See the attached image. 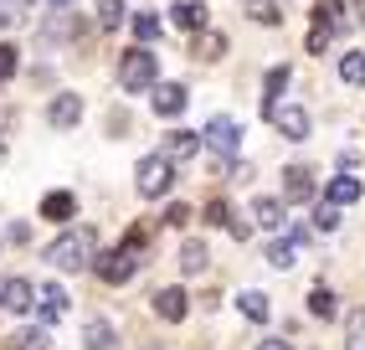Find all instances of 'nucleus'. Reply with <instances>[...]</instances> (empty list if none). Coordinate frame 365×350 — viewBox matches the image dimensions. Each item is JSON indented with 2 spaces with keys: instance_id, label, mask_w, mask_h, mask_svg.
<instances>
[{
  "instance_id": "1",
  "label": "nucleus",
  "mask_w": 365,
  "mask_h": 350,
  "mask_svg": "<svg viewBox=\"0 0 365 350\" xmlns=\"http://www.w3.org/2000/svg\"><path fill=\"white\" fill-rule=\"evenodd\" d=\"M93 258H98L93 227H72V232H62L52 247H46V263H52L57 273H83V268H93Z\"/></svg>"
},
{
  "instance_id": "2",
  "label": "nucleus",
  "mask_w": 365,
  "mask_h": 350,
  "mask_svg": "<svg viewBox=\"0 0 365 350\" xmlns=\"http://www.w3.org/2000/svg\"><path fill=\"white\" fill-rule=\"evenodd\" d=\"M160 83V62L150 46H129L124 57H118V88L124 93H150Z\"/></svg>"
},
{
  "instance_id": "3",
  "label": "nucleus",
  "mask_w": 365,
  "mask_h": 350,
  "mask_svg": "<svg viewBox=\"0 0 365 350\" xmlns=\"http://www.w3.org/2000/svg\"><path fill=\"white\" fill-rule=\"evenodd\" d=\"M170 186H175V160L170 155H144L139 170H134V191L144 196V201H160Z\"/></svg>"
},
{
  "instance_id": "4",
  "label": "nucleus",
  "mask_w": 365,
  "mask_h": 350,
  "mask_svg": "<svg viewBox=\"0 0 365 350\" xmlns=\"http://www.w3.org/2000/svg\"><path fill=\"white\" fill-rule=\"evenodd\" d=\"M134 268H139V253H134V247H124V242L93 258V273H98L103 284H113V289H118V284H129V279H134Z\"/></svg>"
},
{
  "instance_id": "5",
  "label": "nucleus",
  "mask_w": 365,
  "mask_h": 350,
  "mask_svg": "<svg viewBox=\"0 0 365 350\" xmlns=\"http://www.w3.org/2000/svg\"><path fill=\"white\" fill-rule=\"evenodd\" d=\"M201 144L206 149H216V155H237L242 149V124L237 119H227V114H216V119H206V129H201Z\"/></svg>"
},
{
  "instance_id": "6",
  "label": "nucleus",
  "mask_w": 365,
  "mask_h": 350,
  "mask_svg": "<svg viewBox=\"0 0 365 350\" xmlns=\"http://www.w3.org/2000/svg\"><path fill=\"white\" fill-rule=\"evenodd\" d=\"M273 129L283 134V139H309V114L299 109V104H283V109H273Z\"/></svg>"
},
{
  "instance_id": "7",
  "label": "nucleus",
  "mask_w": 365,
  "mask_h": 350,
  "mask_svg": "<svg viewBox=\"0 0 365 350\" xmlns=\"http://www.w3.org/2000/svg\"><path fill=\"white\" fill-rule=\"evenodd\" d=\"M78 119H83V98L78 93H57L52 104H46V124H52V129H72Z\"/></svg>"
},
{
  "instance_id": "8",
  "label": "nucleus",
  "mask_w": 365,
  "mask_h": 350,
  "mask_svg": "<svg viewBox=\"0 0 365 350\" xmlns=\"http://www.w3.org/2000/svg\"><path fill=\"white\" fill-rule=\"evenodd\" d=\"M31 299H36V289L26 279H0V309H6V314H26Z\"/></svg>"
},
{
  "instance_id": "9",
  "label": "nucleus",
  "mask_w": 365,
  "mask_h": 350,
  "mask_svg": "<svg viewBox=\"0 0 365 350\" xmlns=\"http://www.w3.org/2000/svg\"><path fill=\"white\" fill-rule=\"evenodd\" d=\"M185 104H190L185 83H160V93H155V114H160V119H180Z\"/></svg>"
},
{
  "instance_id": "10",
  "label": "nucleus",
  "mask_w": 365,
  "mask_h": 350,
  "mask_svg": "<svg viewBox=\"0 0 365 350\" xmlns=\"http://www.w3.org/2000/svg\"><path fill=\"white\" fill-rule=\"evenodd\" d=\"M155 314H160L165 324H180V319L190 314V299H185V289H160V294H155Z\"/></svg>"
},
{
  "instance_id": "11",
  "label": "nucleus",
  "mask_w": 365,
  "mask_h": 350,
  "mask_svg": "<svg viewBox=\"0 0 365 350\" xmlns=\"http://www.w3.org/2000/svg\"><path fill=\"white\" fill-rule=\"evenodd\" d=\"M283 201H314V175L304 165H288L283 170Z\"/></svg>"
},
{
  "instance_id": "12",
  "label": "nucleus",
  "mask_w": 365,
  "mask_h": 350,
  "mask_svg": "<svg viewBox=\"0 0 365 350\" xmlns=\"http://www.w3.org/2000/svg\"><path fill=\"white\" fill-rule=\"evenodd\" d=\"M72 216H78V196H72V191L41 196V221H72Z\"/></svg>"
},
{
  "instance_id": "13",
  "label": "nucleus",
  "mask_w": 365,
  "mask_h": 350,
  "mask_svg": "<svg viewBox=\"0 0 365 350\" xmlns=\"http://www.w3.org/2000/svg\"><path fill=\"white\" fill-rule=\"evenodd\" d=\"M36 299H41V319H46V324H57V319L67 314V294H62V284H41Z\"/></svg>"
},
{
  "instance_id": "14",
  "label": "nucleus",
  "mask_w": 365,
  "mask_h": 350,
  "mask_svg": "<svg viewBox=\"0 0 365 350\" xmlns=\"http://www.w3.org/2000/svg\"><path fill=\"white\" fill-rule=\"evenodd\" d=\"M206 21H211L206 0H180L175 6V26H185V31H206Z\"/></svg>"
},
{
  "instance_id": "15",
  "label": "nucleus",
  "mask_w": 365,
  "mask_h": 350,
  "mask_svg": "<svg viewBox=\"0 0 365 350\" xmlns=\"http://www.w3.org/2000/svg\"><path fill=\"white\" fill-rule=\"evenodd\" d=\"M201 149V134L196 129H175V134H165V155L170 160H190Z\"/></svg>"
},
{
  "instance_id": "16",
  "label": "nucleus",
  "mask_w": 365,
  "mask_h": 350,
  "mask_svg": "<svg viewBox=\"0 0 365 350\" xmlns=\"http://www.w3.org/2000/svg\"><path fill=\"white\" fill-rule=\"evenodd\" d=\"M283 206H288V201H278V196H257V201H252V216H257V227L278 232V227H283Z\"/></svg>"
},
{
  "instance_id": "17",
  "label": "nucleus",
  "mask_w": 365,
  "mask_h": 350,
  "mask_svg": "<svg viewBox=\"0 0 365 350\" xmlns=\"http://www.w3.org/2000/svg\"><path fill=\"white\" fill-rule=\"evenodd\" d=\"M360 191H365V186L355 181V175H334V181L324 186V201H334V206H350Z\"/></svg>"
},
{
  "instance_id": "18",
  "label": "nucleus",
  "mask_w": 365,
  "mask_h": 350,
  "mask_svg": "<svg viewBox=\"0 0 365 350\" xmlns=\"http://www.w3.org/2000/svg\"><path fill=\"white\" fill-rule=\"evenodd\" d=\"M309 314H314V319H334V314H339V299H334V289L314 284V289H309Z\"/></svg>"
},
{
  "instance_id": "19",
  "label": "nucleus",
  "mask_w": 365,
  "mask_h": 350,
  "mask_svg": "<svg viewBox=\"0 0 365 350\" xmlns=\"http://www.w3.org/2000/svg\"><path fill=\"white\" fill-rule=\"evenodd\" d=\"M262 88H267V93H262V114L273 119V109H278V93L288 88V67H267V78H262Z\"/></svg>"
},
{
  "instance_id": "20",
  "label": "nucleus",
  "mask_w": 365,
  "mask_h": 350,
  "mask_svg": "<svg viewBox=\"0 0 365 350\" xmlns=\"http://www.w3.org/2000/svg\"><path fill=\"white\" fill-rule=\"evenodd\" d=\"M206 263H211V247H206V242H185V247H180V273L196 279V273H206Z\"/></svg>"
},
{
  "instance_id": "21",
  "label": "nucleus",
  "mask_w": 365,
  "mask_h": 350,
  "mask_svg": "<svg viewBox=\"0 0 365 350\" xmlns=\"http://www.w3.org/2000/svg\"><path fill=\"white\" fill-rule=\"evenodd\" d=\"M237 309L247 314L252 324H267V314H273V309H267V294H262V289H247V294L237 299Z\"/></svg>"
},
{
  "instance_id": "22",
  "label": "nucleus",
  "mask_w": 365,
  "mask_h": 350,
  "mask_svg": "<svg viewBox=\"0 0 365 350\" xmlns=\"http://www.w3.org/2000/svg\"><path fill=\"white\" fill-rule=\"evenodd\" d=\"M83 345H88V350H108V345H113V324H108V319H88V324H83Z\"/></svg>"
},
{
  "instance_id": "23",
  "label": "nucleus",
  "mask_w": 365,
  "mask_h": 350,
  "mask_svg": "<svg viewBox=\"0 0 365 350\" xmlns=\"http://www.w3.org/2000/svg\"><path fill=\"white\" fill-rule=\"evenodd\" d=\"M339 83L365 88V52H345V57H339Z\"/></svg>"
},
{
  "instance_id": "24",
  "label": "nucleus",
  "mask_w": 365,
  "mask_h": 350,
  "mask_svg": "<svg viewBox=\"0 0 365 350\" xmlns=\"http://www.w3.org/2000/svg\"><path fill=\"white\" fill-rule=\"evenodd\" d=\"M247 16L257 26H278L283 21V0H247Z\"/></svg>"
},
{
  "instance_id": "25",
  "label": "nucleus",
  "mask_w": 365,
  "mask_h": 350,
  "mask_svg": "<svg viewBox=\"0 0 365 350\" xmlns=\"http://www.w3.org/2000/svg\"><path fill=\"white\" fill-rule=\"evenodd\" d=\"M267 263H273L278 273H283V268H294V263H299V242H294V237L273 242V247H267Z\"/></svg>"
},
{
  "instance_id": "26",
  "label": "nucleus",
  "mask_w": 365,
  "mask_h": 350,
  "mask_svg": "<svg viewBox=\"0 0 365 350\" xmlns=\"http://www.w3.org/2000/svg\"><path fill=\"white\" fill-rule=\"evenodd\" d=\"M190 52H196V57H206V62H216V57H222L227 52V36H216V31H196V46H190Z\"/></svg>"
},
{
  "instance_id": "27",
  "label": "nucleus",
  "mask_w": 365,
  "mask_h": 350,
  "mask_svg": "<svg viewBox=\"0 0 365 350\" xmlns=\"http://www.w3.org/2000/svg\"><path fill=\"white\" fill-rule=\"evenodd\" d=\"M52 345V335H46V324H36V330H21L16 340H11V350H46Z\"/></svg>"
},
{
  "instance_id": "28",
  "label": "nucleus",
  "mask_w": 365,
  "mask_h": 350,
  "mask_svg": "<svg viewBox=\"0 0 365 350\" xmlns=\"http://www.w3.org/2000/svg\"><path fill=\"white\" fill-rule=\"evenodd\" d=\"M339 227V206L334 201H314V232H334Z\"/></svg>"
},
{
  "instance_id": "29",
  "label": "nucleus",
  "mask_w": 365,
  "mask_h": 350,
  "mask_svg": "<svg viewBox=\"0 0 365 350\" xmlns=\"http://www.w3.org/2000/svg\"><path fill=\"white\" fill-rule=\"evenodd\" d=\"M345 350H365V309L345 319Z\"/></svg>"
},
{
  "instance_id": "30",
  "label": "nucleus",
  "mask_w": 365,
  "mask_h": 350,
  "mask_svg": "<svg viewBox=\"0 0 365 350\" xmlns=\"http://www.w3.org/2000/svg\"><path fill=\"white\" fill-rule=\"evenodd\" d=\"M98 26H124V0H98Z\"/></svg>"
},
{
  "instance_id": "31",
  "label": "nucleus",
  "mask_w": 365,
  "mask_h": 350,
  "mask_svg": "<svg viewBox=\"0 0 365 350\" xmlns=\"http://www.w3.org/2000/svg\"><path fill=\"white\" fill-rule=\"evenodd\" d=\"M201 221H206V227H227V221H232V206H227V201H206Z\"/></svg>"
},
{
  "instance_id": "32",
  "label": "nucleus",
  "mask_w": 365,
  "mask_h": 350,
  "mask_svg": "<svg viewBox=\"0 0 365 350\" xmlns=\"http://www.w3.org/2000/svg\"><path fill=\"white\" fill-rule=\"evenodd\" d=\"M134 36H139V41H155V36H160V16H150V11L134 16Z\"/></svg>"
},
{
  "instance_id": "33",
  "label": "nucleus",
  "mask_w": 365,
  "mask_h": 350,
  "mask_svg": "<svg viewBox=\"0 0 365 350\" xmlns=\"http://www.w3.org/2000/svg\"><path fill=\"white\" fill-rule=\"evenodd\" d=\"M329 36H334V26H329V21H314V31H309V52H324V46H329Z\"/></svg>"
},
{
  "instance_id": "34",
  "label": "nucleus",
  "mask_w": 365,
  "mask_h": 350,
  "mask_svg": "<svg viewBox=\"0 0 365 350\" xmlns=\"http://www.w3.org/2000/svg\"><path fill=\"white\" fill-rule=\"evenodd\" d=\"M314 21H329V26H339V0H314Z\"/></svg>"
},
{
  "instance_id": "35",
  "label": "nucleus",
  "mask_w": 365,
  "mask_h": 350,
  "mask_svg": "<svg viewBox=\"0 0 365 350\" xmlns=\"http://www.w3.org/2000/svg\"><path fill=\"white\" fill-rule=\"evenodd\" d=\"M190 216H196V211H190L185 201H175V206H165V227H185Z\"/></svg>"
},
{
  "instance_id": "36",
  "label": "nucleus",
  "mask_w": 365,
  "mask_h": 350,
  "mask_svg": "<svg viewBox=\"0 0 365 350\" xmlns=\"http://www.w3.org/2000/svg\"><path fill=\"white\" fill-rule=\"evenodd\" d=\"M16 67H21V62H16V46L0 41V78H16Z\"/></svg>"
},
{
  "instance_id": "37",
  "label": "nucleus",
  "mask_w": 365,
  "mask_h": 350,
  "mask_svg": "<svg viewBox=\"0 0 365 350\" xmlns=\"http://www.w3.org/2000/svg\"><path fill=\"white\" fill-rule=\"evenodd\" d=\"M227 232H232L237 242H247V237H252V227H247V221H242V216H232V221H227Z\"/></svg>"
},
{
  "instance_id": "38",
  "label": "nucleus",
  "mask_w": 365,
  "mask_h": 350,
  "mask_svg": "<svg viewBox=\"0 0 365 350\" xmlns=\"http://www.w3.org/2000/svg\"><path fill=\"white\" fill-rule=\"evenodd\" d=\"M257 350H294L288 340H257Z\"/></svg>"
},
{
  "instance_id": "39",
  "label": "nucleus",
  "mask_w": 365,
  "mask_h": 350,
  "mask_svg": "<svg viewBox=\"0 0 365 350\" xmlns=\"http://www.w3.org/2000/svg\"><path fill=\"white\" fill-rule=\"evenodd\" d=\"M11 6H16V11H26V6H31V0H11Z\"/></svg>"
},
{
  "instance_id": "40",
  "label": "nucleus",
  "mask_w": 365,
  "mask_h": 350,
  "mask_svg": "<svg viewBox=\"0 0 365 350\" xmlns=\"http://www.w3.org/2000/svg\"><path fill=\"white\" fill-rule=\"evenodd\" d=\"M0 165H6V144H0Z\"/></svg>"
},
{
  "instance_id": "41",
  "label": "nucleus",
  "mask_w": 365,
  "mask_h": 350,
  "mask_svg": "<svg viewBox=\"0 0 365 350\" xmlns=\"http://www.w3.org/2000/svg\"><path fill=\"white\" fill-rule=\"evenodd\" d=\"M52 6H72V0H52Z\"/></svg>"
},
{
  "instance_id": "42",
  "label": "nucleus",
  "mask_w": 365,
  "mask_h": 350,
  "mask_svg": "<svg viewBox=\"0 0 365 350\" xmlns=\"http://www.w3.org/2000/svg\"><path fill=\"white\" fill-rule=\"evenodd\" d=\"M360 21H365V0H360Z\"/></svg>"
},
{
  "instance_id": "43",
  "label": "nucleus",
  "mask_w": 365,
  "mask_h": 350,
  "mask_svg": "<svg viewBox=\"0 0 365 350\" xmlns=\"http://www.w3.org/2000/svg\"><path fill=\"white\" fill-rule=\"evenodd\" d=\"M144 350H160V345H144Z\"/></svg>"
}]
</instances>
